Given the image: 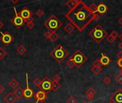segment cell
Masks as SVG:
<instances>
[{
  "instance_id": "6da1fadb",
  "label": "cell",
  "mask_w": 122,
  "mask_h": 103,
  "mask_svg": "<svg viewBox=\"0 0 122 103\" xmlns=\"http://www.w3.org/2000/svg\"><path fill=\"white\" fill-rule=\"evenodd\" d=\"M95 14H92L83 1L79 0L78 4L65 14V17L79 32L84 31L94 21Z\"/></svg>"
},
{
  "instance_id": "7a4b0ae2",
  "label": "cell",
  "mask_w": 122,
  "mask_h": 103,
  "mask_svg": "<svg viewBox=\"0 0 122 103\" xmlns=\"http://www.w3.org/2000/svg\"><path fill=\"white\" fill-rule=\"evenodd\" d=\"M50 56L54 59L58 63L62 62L69 55V52H67L62 45L59 44L54 49L51 50L49 53Z\"/></svg>"
},
{
  "instance_id": "3957f363",
  "label": "cell",
  "mask_w": 122,
  "mask_h": 103,
  "mask_svg": "<svg viewBox=\"0 0 122 103\" xmlns=\"http://www.w3.org/2000/svg\"><path fill=\"white\" fill-rule=\"evenodd\" d=\"M107 32L99 24H97L90 32L89 36L98 44L107 37Z\"/></svg>"
},
{
  "instance_id": "277c9868",
  "label": "cell",
  "mask_w": 122,
  "mask_h": 103,
  "mask_svg": "<svg viewBox=\"0 0 122 103\" xmlns=\"http://www.w3.org/2000/svg\"><path fill=\"white\" fill-rule=\"evenodd\" d=\"M44 26L48 29V31L56 32V31L62 26V23L54 14H52L44 22Z\"/></svg>"
},
{
  "instance_id": "5b68a950",
  "label": "cell",
  "mask_w": 122,
  "mask_h": 103,
  "mask_svg": "<svg viewBox=\"0 0 122 103\" xmlns=\"http://www.w3.org/2000/svg\"><path fill=\"white\" fill-rule=\"evenodd\" d=\"M69 60L73 61L75 67H76L77 68H79L87 61L88 58L80 50L78 49L74 52V53L71 55V57H69Z\"/></svg>"
},
{
  "instance_id": "8992f818",
  "label": "cell",
  "mask_w": 122,
  "mask_h": 103,
  "mask_svg": "<svg viewBox=\"0 0 122 103\" xmlns=\"http://www.w3.org/2000/svg\"><path fill=\"white\" fill-rule=\"evenodd\" d=\"M14 11H15V15L11 19L10 21H11V22L12 23V24H13L14 26H15L17 29H19V28H20L21 27H22V26L24 24V23H26V22H25V21L21 17V16L19 15V12L16 11L15 7H14Z\"/></svg>"
},
{
  "instance_id": "52a82bcc",
  "label": "cell",
  "mask_w": 122,
  "mask_h": 103,
  "mask_svg": "<svg viewBox=\"0 0 122 103\" xmlns=\"http://www.w3.org/2000/svg\"><path fill=\"white\" fill-rule=\"evenodd\" d=\"M19 15L21 16V17L25 21V22H29V21H34V18L32 17L33 13L26 7L24 6L19 12Z\"/></svg>"
},
{
  "instance_id": "ba28073f",
  "label": "cell",
  "mask_w": 122,
  "mask_h": 103,
  "mask_svg": "<svg viewBox=\"0 0 122 103\" xmlns=\"http://www.w3.org/2000/svg\"><path fill=\"white\" fill-rule=\"evenodd\" d=\"M34 92L31 90V88L29 87V77H28V74H26V87L24 90L23 92V97L26 99V100H29L31 98H32L34 96Z\"/></svg>"
},
{
  "instance_id": "9c48e42d",
  "label": "cell",
  "mask_w": 122,
  "mask_h": 103,
  "mask_svg": "<svg viewBox=\"0 0 122 103\" xmlns=\"http://www.w3.org/2000/svg\"><path fill=\"white\" fill-rule=\"evenodd\" d=\"M1 35L0 37V40L6 46L9 45L13 42L14 37L9 32L6 31V32H1Z\"/></svg>"
},
{
  "instance_id": "30bf717a",
  "label": "cell",
  "mask_w": 122,
  "mask_h": 103,
  "mask_svg": "<svg viewBox=\"0 0 122 103\" xmlns=\"http://www.w3.org/2000/svg\"><path fill=\"white\" fill-rule=\"evenodd\" d=\"M51 85H52V81L48 77H46L42 80L40 87L41 88V90L47 93L51 90Z\"/></svg>"
},
{
  "instance_id": "8fae6325",
  "label": "cell",
  "mask_w": 122,
  "mask_h": 103,
  "mask_svg": "<svg viewBox=\"0 0 122 103\" xmlns=\"http://www.w3.org/2000/svg\"><path fill=\"white\" fill-rule=\"evenodd\" d=\"M109 99L113 103H122V88L116 90Z\"/></svg>"
},
{
  "instance_id": "7c38bea8",
  "label": "cell",
  "mask_w": 122,
  "mask_h": 103,
  "mask_svg": "<svg viewBox=\"0 0 122 103\" xmlns=\"http://www.w3.org/2000/svg\"><path fill=\"white\" fill-rule=\"evenodd\" d=\"M34 98L36 100V103H44L47 99V93L41 90L34 95Z\"/></svg>"
},
{
  "instance_id": "4fadbf2b",
  "label": "cell",
  "mask_w": 122,
  "mask_h": 103,
  "mask_svg": "<svg viewBox=\"0 0 122 103\" xmlns=\"http://www.w3.org/2000/svg\"><path fill=\"white\" fill-rule=\"evenodd\" d=\"M107 11H108V6L104 1L100 2L97 6V12H98L101 15L104 14L105 13L107 12Z\"/></svg>"
},
{
  "instance_id": "5bb4252c",
  "label": "cell",
  "mask_w": 122,
  "mask_h": 103,
  "mask_svg": "<svg viewBox=\"0 0 122 103\" xmlns=\"http://www.w3.org/2000/svg\"><path fill=\"white\" fill-rule=\"evenodd\" d=\"M96 94H97L96 90L92 87H89L86 91V98L89 101H91L94 98V96L96 95Z\"/></svg>"
},
{
  "instance_id": "9a60e30c",
  "label": "cell",
  "mask_w": 122,
  "mask_h": 103,
  "mask_svg": "<svg viewBox=\"0 0 122 103\" xmlns=\"http://www.w3.org/2000/svg\"><path fill=\"white\" fill-rule=\"evenodd\" d=\"M16 100H17V99L14 96L13 92H9L4 98V101L6 102V103H15Z\"/></svg>"
},
{
  "instance_id": "2e32d148",
  "label": "cell",
  "mask_w": 122,
  "mask_h": 103,
  "mask_svg": "<svg viewBox=\"0 0 122 103\" xmlns=\"http://www.w3.org/2000/svg\"><path fill=\"white\" fill-rule=\"evenodd\" d=\"M99 60H100L102 66H107L111 62L110 58L107 55H105L104 54H102V57H100Z\"/></svg>"
},
{
  "instance_id": "e0dca14e",
  "label": "cell",
  "mask_w": 122,
  "mask_h": 103,
  "mask_svg": "<svg viewBox=\"0 0 122 103\" xmlns=\"http://www.w3.org/2000/svg\"><path fill=\"white\" fill-rule=\"evenodd\" d=\"M23 92L24 90L21 89V87H18L16 89H15L13 92V94L14 95V96L16 98V99L18 100H20L23 98Z\"/></svg>"
},
{
  "instance_id": "ac0fdd59",
  "label": "cell",
  "mask_w": 122,
  "mask_h": 103,
  "mask_svg": "<svg viewBox=\"0 0 122 103\" xmlns=\"http://www.w3.org/2000/svg\"><path fill=\"white\" fill-rule=\"evenodd\" d=\"M79 1V0H69L66 2V5L70 9H72L78 4Z\"/></svg>"
},
{
  "instance_id": "d6986e66",
  "label": "cell",
  "mask_w": 122,
  "mask_h": 103,
  "mask_svg": "<svg viewBox=\"0 0 122 103\" xmlns=\"http://www.w3.org/2000/svg\"><path fill=\"white\" fill-rule=\"evenodd\" d=\"M9 87H10L11 89L15 90V89H16V88L19 87V82L16 80V78L14 77V78H12V79L9 81Z\"/></svg>"
},
{
  "instance_id": "ffe728a7",
  "label": "cell",
  "mask_w": 122,
  "mask_h": 103,
  "mask_svg": "<svg viewBox=\"0 0 122 103\" xmlns=\"http://www.w3.org/2000/svg\"><path fill=\"white\" fill-rule=\"evenodd\" d=\"M74 29H75V27L69 22V23H68L65 27H64V31L67 33V34H71L72 32H73V31L74 30Z\"/></svg>"
},
{
  "instance_id": "44dd1931",
  "label": "cell",
  "mask_w": 122,
  "mask_h": 103,
  "mask_svg": "<svg viewBox=\"0 0 122 103\" xmlns=\"http://www.w3.org/2000/svg\"><path fill=\"white\" fill-rule=\"evenodd\" d=\"M16 51L17 52V53H19L20 55H23L25 54V52H26V49L24 46L23 45H19L16 49Z\"/></svg>"
},
{
  "instance_id": "7402d4cb",
  "label": "cell",
  "mask_w": 122,
  "mask_h": 103,
  "mask_svg": "<svg viewBox=\"0 0 122 103\" xmlns=\"http://www.w3.org/2000/svg\"><path fill=\"white\" fill-rule=\"evenodd\" d=\"M61 84L59 82H53L52 81V85H51V90H53L54 92H56L57 90H59L61 88Z\"/></svg>"
},
{
  "instance_id": "603a6c76",
  "label": "cell",
  "mask_w": 122,
  "mask_h": 103,
  "mask_svg": "<svg viewBox=\"0 0 122 103\" xmlns=\"http://www.w3.org/2000/svg\"><path fill=\"white\" fill-rule=\"evenodd\" d=\"M59 34H56V32H51V35L49 38L50 41L51 42H55L58 39H59Z\"/></svg>"
},
{
  "instance_id": "cb8c5ba5",
  "label": "cell",
  "mask_w": 122,
  "mask_h": 103,
  "mask_svg": "<svg viewBox=\"0 0 122 103\" xmlns=\"http://www.w3.org/2000/svg\"><path fill=\"white\" fill-rule=\"evenodd\" d=\"M41 82H42V80H41V79L39 78V77H36V78L34 79V80L33 81V84H34L36 87H41Z\"/></svg>"
},
{
  "instance_id": "d4e9b609",
  "label": "cell",
  "mask_w": 122,
  "mask_h": 103,
  "mask_svg": "<svg viewBox=\"0 0 122 103\" xmlns=\"http://www.w3.org/2000/svg\"><path fill=\"white\" fill-rule=\"evenodd\" d=\"M89 11L92 14H96V12H97V5H95V4L92 3L90 6H89Z\"/></svg>"
},
{
  "instance_id": "484cf974",
  "label": "cell",
  "mask_w": 122,
  "mask_h": 103,
  "mask_svg": "<svg viewBox=\"0 0 122 103\" xmlns=\"http://www.w3.org/2000/svg\"><path fill=\"white\" fill-rule=\"evenodd\" d=\"M26 27H27V28L29 29H32L34 27V26H35V24H34V21L32 20V21H29V22H26Z\"/></svg>"
},
{
  "instance_id": "4316f807",
  "label": "cell",
  "mask_w": 122,
  "mask_h": 103,
  "mask_svg": "<svg viewBox=\"0 0 122 103\" xmlns=\"http://www.w3.org/2000/svg\"><path fill=\"white\" fill-rule=\"evenodd\" d=\"M6 54H7L6 52L2 47H0V60H3L6 56Z\"/></svg>"
},
{
  "instance_id": "83f0119b",
  "label": "cell",
  "mask_w": 122,
  "mask_h": 103,
  "mask_svg": "<svg viewBox=\"0 0 122 103\" xmlns=\"http://www.w3.org/2000/svg\"><path fill=\"white\" fill-rule=\"evenodd\" d=\"M92 71L93 73H94L95 75H98L99 73H100V72L102 71V69L100 67H92Z\"/></svg>"
},
{
  "instance_id": "f1b7e54d",
  "label": "cell",
  "mask_w": 122,
  "mask_h": 103,
  "mask_svg": "<svg viewBox=\"0 0 122 103\" xmlns=\"http://www.w3.org/2000/svg\"><path fill=\"white\" fill-rule=\"evenodd\" d=\"M67 103H77V100L75 97L74 96H70L67 99Z\"/></svg>"
},
{
  "instance_id": "f546056e",
  "label": "cell",
  "mask_w": 122,
  "mask_h": 103,
  "mask_svg": "<svg viewBox=\"0 0 122 103\" xmlns=\"http://www.w3.org/2000/svg\"><path fill=\"white\" fill-rule=\"evenodd\" d=\"M60 80H61V77H60V75H58V74H56V75H54L52 77V81H53V82H59Z\"/></svg>"
},
{
  "instance_id": "4dcf8cb0",
  "label": "cell",
  "mask_w": 122,
  "mask_h": 103,
  "mask_svg": "<svg viewBox=\"0 0 122 103\" xmlns=\"http://www.w3.org/2000/svg\"><path fill=\"white\" fill-rule=\"evenodd\" d=\"M115 80L117 82H118L119 84L122 85V74L119 73V75H117V76L115 77Z\"/></svg>"
},
{
  "instance_id": "1f68e13d",
  "label": "cell",
  "mask_w": 122,
  "mask_h": 103,
  "mask_svg": "<svg viewBox=\"0 0 122 103\" xmlns=\"http://www.w3.org/2000/svg\"><path fill=\"white\" fill-rule=\"evenodd\" d=\"M36 16L38 17H41V16H43L44 15V10L39 9L36 11Z\"/></svg>"
},
{
  "instance_id": "d6a6232c",
  "label": "cell",
  "mask_w": 122,
  "mask_h": 103,
  "mask_svg": "<svg viewBox=\"0 0 122 103\" xmlns=\"http://www.w3.org/2000/svg\"><path fill=\"white\" fill-rule=\"evenodd\" d=\"M93 66L94 67H102V64H101V62H100V60H99V59H98V60H97L94 63H93Z\"/></svg>"
},
{
  "instance_id": "836d02e7",
  "label": "cell",
  "mask_w": 122,
  "mask_h": 103,
  "mask_svg": "<svg viewBox=\"0 0 122 103\" xmlns=\"http://www.w3.org/2000/svg\"><path fill=\"white\" fill-rule=\"evenodd\" d=\"M66 65L69 67V68H73L75 65H74V63L73 62V61H71V60L69 59V60L67 61L66 62Z\"/></svg>"
},
{
  "instance_id": "e575fe53",
  "label": "cell",
  "mask_w": 122,
  "mask_h": 103,
  "mask_svg": "<svg viewBox=\"0 0 122 103\" xmlns=\"http://www.w3.org/2000/svg\"><path fill=\"white\" fill-rule=\"evenodd\" d=\"M111 79L109 77H106L104 79V80H103V82H104V83L106 85H109L110 83H111Z\"/></svg>"
},
{
  "instance_id": "d590c367",
  "label": "cell",
  "mask_w": 122,
  "mask_h": 103,
  "mask_svg": "<svg viewBox=\"0 0 122 103\" xmlns=\"http://www.w3.org/2000/svg\"><path fill=\"white\" fill-rule=\"evenodd\" d=\"M110 36H111L112 37H113L114 39H116L119 37V34H118V32H116V31H113V32L110 34Z\"/></svg>"
},
{
  "instance_id": "8d00e7d4",
  "label": "cell",
  "mask_w": 122,
  "mask_h": 103,
  "mask_svg": "<svg viewBox=\"0 0 122 103\" xmlns=\"http://www.w3.org/2000/svg\"><path fill=\"white\" fill-rule=\"evenodd\" d=\"M107 41H108L109 43H111V44H113V43L115 42V39H114L113 37H112L110 35H109V36H107Z\"/></svg>"
},
{
  "instance_id": "74e56055",
  "label": "cell",
  "mask_w": 122,
  "mask_h": 103,
  "mask_svg": "<svg viewBox=\"0 0 122 103\" xmlns=\"http://www.w3.org/2000/svg\"><path fill=\"white\" fill-rule=\"evenodd\" d=\"M51 35V32L50 31H46V32L44 33V37H46V39H49Z\"/></svg>"
},
{
  "instance_id": "f35d334b",
  "label": "cell",
  "mask_w": 122,
  "mask_h": 103,
  "mask_svg": "<svg viewBox=\"0 0 122 103\" xmlns=\"http://www.w3.org/2000/svg\"><path fill=\"white\" fill-rule=\"evenodd\" d=\"M117 65H118V66H119V67L122 68V59H119V60H117Z\"/></svg>"
},
{
  "instance_id": "ab89813d",
  "label": "cell",
  "mask_w": 122,
  "mask_h": 103,
  "mask_svg": "<svg viewBox=\"0 0 122 103\" xmlns=\"http://www.w3.org/2000/svg\"><path fill=\"white\" fill-rule=\"evenodd\" d=\"M5 91V88L3 87V85H0V94H3Z\"/></svg>"
},
{
  "instance_id": "60d3db41",
  "label": "cell",
  "mask_w": 122,
  "mask_h": 103,
  "mask_svg": "<svg viewBox=\"0 0 122 103\" xmlns=\"http://www.w3.org/2000/svg\"><path fill=\"white\" fill-rule=\"evenodd\" d=\"M99 18H100V16H99V14H95L94 17V21H97V20H99Z\"/></svg>"
},
{
  "instance_id": "b9f144b4",
  "label": "cell",
  "mask_w": 122,
  "mask_h": 103,
  "mask_svg": "<svg viewBox=\"0 0 122 103\" xmlns=\"http://www.w3.org/2000/svg\"><path fill=\"white\" fill-rule=\"evenodd\" d=\"M117 57H118V59H122V52H119L117 54Z\"/></svg>"
},
{
  "instance_id": "7bdbcfd3",
  "label": "cell",
  "mask_w": 122,
  "mask_h": 103,
  "mask_svg": "<svg viewBox=\"0 0 122 103\" xmlns=\"http://www.w3.org/2000/svg\"><path fill=\"white\" fill-rule=\"evenodd\" d=\"M3 27H4V23L2 22V21L0 20V29H1Z\"/></svg>"
},
{
  "instance_id": "ee69618b",
  "label": "cell",
  "mask_w": 122,
  "mask_h": 103,
  "mask_svg": "<svg viewBox=\"0 0 122 103\" xmlns=\"http://www.w3.org/2000/svg\"><path fill=\"white\" fill-rule=\"evenodd\" d=\"M11 2L12 4H16V3H18V2H19V0H15V1H14V0H11Z\"/></svg>"
},
{
  "instance_id": "f6af8a7d",
  "label": "cell",
  "mask_w": 122,
  "mask_h": 103,
  "mask_svg": "<svg viewBox=\"0 0 122 103\" xmlns=\"http://www.w3.org/2000/svg\"><path fill=\"white\" fill-rule=\"evenodd\" d=\"M119 24L122 26V17L121 18H119Z\"/></svg>"
},
{
  "instance_id": "bcb514c9",
  "label": "cell",
  "mask_w": 122,
  "mask_h": 103,
  "mask_svg": "<svg viewBox=\"0 0 122 103\" xmlns=\"http://www.w3.org/2000/svg\"><path fill=\"white\" fill-rule=\"evenodd\" d=\"M119 48H120V49L122 50V42L119 44Z\"/></svg>"
},
{
  "instance_id": "7dc6e473",
  "label": "cell",
  "mask_w": 122,
  "mask_h": 103,
  "mask_svg": "<svg viewBox=\"0 0 122 103\" xmlns=\"http://www.w3.org/2000/svg\"><path fill=\"white\" fill-rule=\"evenodd\" d=\"M119 39H120V40H122V33L119 35Z\"/></svg>"
},
{
  "instance_id": "c3c4849f",
  "label": "cell",
  "mask_w": 122,
  "mask_h": 103,
  "mask_svg": "<svg viewBox=\"0 0 122 103\" xmlns=\"http://www.w3.org/2000/svg\"><path fill=\"white\" fill-rule=\"evenodd\" d=\"M120 73L122 74V68H121V70H120Z\"/></svg>"
},
{
  "instance_id": "681fc988",
  "label": "cell",
  "mask_w": 122,
  "mask_h": 103,
  "mask_svg": "<svg viewBox=\"0 0 122 103\" xmlns=\"http://www.w3.org/2000/svg\"><path fill=\"white\" fill-rule=\"evenodd\" d=\"M82 103H86V102H83Z\"/></svg>"
},
{
  "instance_id": "f907efd6",
  "label": "cell",
  "mask_w": 122,
  "mask_h": 103,
  "mask_svg": "<svg viewBox=\"0 0 122 103\" xmlns=\"http://www.w3.org/2000/svg\"><path fill=\"white\" fill-rule=\"evenodd\" d=\"M109 103H112V102H109Z\"/></svg>"
}]
</instances>
